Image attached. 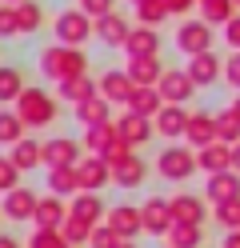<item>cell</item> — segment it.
I'll list each match as a JSON object with an SVG mask.
<instances>
[{
	"label": "cell",
	"mask_w": 240,
	"mask_h": 248,
	"mask_svg": "<svg viewBox=\"0 0 240 248\" xmlns=\"http://www.w3.org/2000/svg\"><path fill=\"white\" fill-rule=\"evenodd\" d=\"M24 72L16 68V64H0V104H16L20 100V92H24Z\"/></svg>",
	"instance_id": "d6a6232c"
},
{
	"label": "cell",
	"mask_w": 240,
	"mask_h": 248,
	"mask_svg": "<svg viewBox=\"0 0 240 248\" xmlns=\"http://www.w3.org/2000/svg\"><path fill=\"white\" fill-rule=\"evenodd\" d=\"M120 140V128H116V120H108V124H92V128H84V152H92V156H108V148Z\"/></svg>",
	"instance_id": "7402d4cb"
},
{
	"label": "cell",
	"mask_w": 240,
	"mask_h": 248,
	"mask_svg": "<svg viewBox=\"0 0 240 248\" xmlns=\"http://www.w3.org/2000/svg\"><path fill=\"white\" fill-rule=\"evenodd\" d=\"M112 232H116L120 240H136L140 232H144V216L136 204H116V208H108V220H104Z\"/></svg>",
	"instance_id": "7c38bea8"
},
{
	"label": "cell",
	"mask_w": 240,
	"mask_h": 248,
	"mask_svg": "<svg viewBox=\"0 0 240 248\" xmlns=\"http://www.w3.org/2000/svg\"><path fill=\"white\" fill-rule=\"evenodd\" d=\"M212 24L208 20H184L180 28H176V48H180L184 56H200V52H212Z\"/></svg>",
	"instance_id": "5b68a950"
},
{
	"label": "cell",
	"mask_w": 240,
	"mask_h": 248,
	"mask_svg": "<svg viewBox=\"0 0 240 248\" xmlns=\"http://www.w3.org/2000/svg\"><path fill=\"white\" fill-rule=\"evenodd\" d=\"M156 88H160V96H164V104H188L196 96V80L188 76V68H164Z\"/></svg>",
	"instance_id": "8992f818"
},
{
	"label": "cell",
	"mask_w": 240,
	"mask_h": 248,
	"mask_svg": "<svg viewBox=\"0 0 240 248\" xmlns=\"http://www.w3.org/2000/svg\"><path fill=\"white\" fill-rule=\"evenodd\" d=\"M0 4H24V0H0Z\"/></svg>",
	"instance_id": "db71d44e"
},
{
	"label": "cell",
	"mask_w": 240,
	"mask_h": 248,
	"mask_svg": "<svg viewBox=\"0 0 240 248\" xmlns=\"http://www.w3.org/2000/svg\"><path fill=\"white\" fill-rule=\"evenodd\" d=\"M88 248H120V236H116V232H112L108 224H96V232H92Z\"/></svg>",
	"instance_id": "7bdbcfd3"
},
{
	"label": "cell",
	"mask_w": 240,
	"mask_h": 248,
	"mask_svg": "<svg viewBox=\"0 0 240 248\" xmlns=\"http://www.w3.org/2000/svg\"><path fill=\"white\" fill-rule=\"evenodd\" d=\"M116 128H120V136L132 148H140V144H148L152 136H156V120L152 116H140V112H128L124 108V116H116Z\"/></svg>",
	"instance_id": "4fadbf2b"
},
{
	"label": "cell",
	"mask_w": 240,
	"mask_h": 248,
	"mask_svg": "<svg viewBox=\"0 0 240 248\" xmlns=\"http://www.w3.org/2000/svg\"><path fill=\"white\" fill-rule=\"evenodd\" d=\"M12 108L20 112V120L28 124V128H48V124L56 120V112H60L56 100L48 96L44 88H36V84H28V88L20 92V100H16Z\"/></svg>",
	"instance_id": "3957f363"
},
{
	"label": "cell",
	"mask_w": 240,
	"mask_h": 248,
	"mask_svg": "<svg viewBox=\"0 0 240 248\" xmlns=\"http://www.w3.org/2000/svg\"><path fill=\"white\" fill-rule=\"evenodd\" d=\"M140 4H148V0H132V8H140Z\"/></svg>",
	"instance_id": "11a10c76"
},
{
	"label": "cell",
	"mask_w": 240,
	"mask_h": 248,
	"mask_svg": "<svg viewBox=\"0 0 240 248\" xmlns=\"http://www.w3.org/2000/svg\"><path fill=\"white\" fill-rule=\"evenodd\" d=\"M224 80L240 92V52H228V56H224Z\"/></svg>",
	"instance_id": "f6af8a7d"
},
{
	"label": "cell",
	"mask_w": 240,
	"mask_h": 248,
	"mask_svg": "<svg viewBox=\"0 0 240 248\" xmlns=\"http://www.w3.org/2000/svg\"><path fill=\"white\" fill-rule=\"evenodd\" d=\"M128 32H132V24H128L120 12H108V16L96 20V40L108 44V48H124V44H128Z\"/></svg>",
	"instance_id": "44dd1931"
},
{
	"label": "cell",
	"mask_w": 240,
	"mask_h": 248,
	"mask_svg": "<svg viewBox=\"0 0 240 248\" xmlns=\"http://www.w3.org/2000/svg\"><path fill=\"white\" fill-rule=\"evenodd\" d=\"M224 40H228L232 52H240V16H232L228 24H224Z\"/></svg>",
	"instance_id": "7dc6e473"
},
{
	"label": "cell",
	"mask_w": 240,
	"mask_h": 248,
	"mask_svg": "<svg viewBox=\"0 0 240 248\" xmlns=\"http://www.w3.org/2000/svg\"><path fill=\"white\" fill-rule=\"evenodd\" d=\"M168 204H172V224H204V216H208L204 196H196V192H176V196H168Z\"/></svg>",
	"instance_id": "5bb4252c"
},
{
	"label": "cell",
	"mask_w": 240,
	"mask_h": 248,
	"mask_svg": "<svg viewBox=\"0 0 240 248\" xmlns=\"http://www.w3.org/2000/svg\"><path fill=\"white\" fill-rule=\"evenodd\" d=\"M52 32H56V44H68V48H84L88 40H96V20H92L80 4H76V8L56 12Z\"/></svg>",
	"instance_id": "7a4b0ae2"
},
{
	"label": "cell",
	"mask_w": 240,
	"mask_h": 248,
	"mask_svg": "<svg viewBox=\"0 0 240 248\" xmlns=\"http://www.w3.org/2000/svg\"><path fill=\"white\" fill-rule=\"evenodd\" d=\"M28 248H72V244L64 240L60 228H36V232L28 236Z\"/></svg>",
	"instance_id": "b9f144b4"
},
{
	"label": "cell",
	"mask_w": 240,
	"mask_h": 248,
	"mask_svg": "<svg viewBox=\"0 0 240 248\" xmlns=\"http://www.w3.org/2000/svg\"><path fill=\"white\" fill-rule=\"evenodd\" d=\"M68 212H72V216H80V220H88L92 228L108 220V208H104L100 192H76V196H72V204H68Z\"/></svg>",
	"instance_id": "cb8c5ba5"
},
{
	"label": "cell",
	"mask_w": 240,
	"mask_h": 248,
	"mask_svg": "<svg viewBox=\"0 0 240 248\" xmlns=\"http://www.w3.org/2000/svg\"><path fill=\"white\" fill-rule=\"evenodd\" d=\"M64 220H68V204H64V196H40L36 204V216H32V224L36 228H60Z\"/></svg>",
	"instance_id": "d4e9b609"
},
{
	"label": "cell",
	"mask_w": 240,
	"mask_h": 248,
	"mask_svg": "<svg viewBox=\"0 0 240 248\" xmlns=\"http://www.w3.org/2000/svg\"><path fill=\"white\" fill-rule=\"evenodd\" d=\"M36 68H40L52 84H64V80H72V76H84V72H88V56H84V48L48 44V48H40V56H36Z\"/></svg>",
	"instance_id": "6da1fadb"
},
{
	"label": "cell",
	"mask_w": 240,
	"mask_h": 248,
	"mask_svg": "<svg viewBox=\"0 0 240 248\" xmlns=\"http://www.w3.org/2000/svg\"><path fill=\"white\" fill-rule=\"evenodd\" d=\"M204 200H212V204H224V200H240V172L208 176V184H204Z\"/></svg>",
	"instance_id": "484cf974"
},
{
	"label": "cell",
	"mask_w": 240,
	"mask_h": 248,
	"mask_svg": "<svg viewBox=\"0 0 240 248\" xmlns=\"http://www.w3.org/2000/svg\"><path fill=\"white\" fill-rule=\"evenodd\" d=\"M216 140H220V132H216V116H208V112H192L188 132H184V144L200 152V148L216 144Z\"/></svg>",
	"instance_id": "d6986e66"
},
{
	"label": "cell",
	"mask_w": 240,
	"mask_h": 248,
	"mask_svg": "<svg viewBox=\"0 0 240 248\" xmlns=\"http://www.w3.org/2000/svg\"><path fill=\"white\" fill-rule=\"evenodd\" d=\"M60 232H64V240H68L72 248H80V244H88V240H92V232H96V228H92L88 220H80V216L68 212V220L60 224Z\"/></svg>",
	"instance_id": "8d00e7d4"
},
{
	"label": "cell",
	"mask_w": 240,
	"mask_h": 248,
	"mask_svg": "<svg viewBox=\"0 0 240 248\" xmlns=\"http://www.w3.org/2000/svg\"><path fill=\"white\" fill-rule=\"evenodd\" d=\"M196 12H200V20H208L212 28H216V24L224 28V24L236 16V4H232V0H200Z\"/></svg>",
	"instance_id": "d590c367"
},
{
	"label": "cell",
	"mask_w": 240,
	"mask_h": 248,
	"mask_svg": "<svg viewBox=\"0 0 240 248\" xmlns=\"http://www.w3.org/2000/svg\"><path fill=\"white\" fill-rule=\"evenodd\" d=\"M44 176H48V192H52V196L72 200V196L80 192V176H76V168H44Z\"/></svg>",
	"instance_id": "f546056e"
},
{
	"label": "cell",
	"mask_w": 240,
	"mask_h": 248,
	"mask_svg": "<svg viewBox=\"0 0 240 248\" xmlns=\"http://www.w3.org/2000/svg\"><path fill=\"white\" fill-rule=\"evenodd\" d=\"M120 248H140V244L136 240H120Z\"/></svg>",
	"instance_id": "f5cc1de1"
},
{
	"label": "cell",
	"mask_w": 240,
	"mask_h": 248,
	"mask_svg": "<svg viewBox=\"0 0 240 248\" xmlns=\"http://www.w3.org/2000/svg\"><path fill=\"white\" fill-rule=\"evenodd\" d=\"M132 92H136V84H132V76H128L124 68H108V72L100 76V96H104L108 104H124V108H128Z\"/></svg>",
	"instance_id": "9a60e30c"
},
{
	"label": "cell",
	"mask_w": 240,
	"mask_h": 248,
	"mask_svg": "<svg viewBox=\"0 0 240 248\" xmlns=\"http://www.w3.org/2000/svg\"><path fill=\"white\" fill-rule=\"evenodd\" d=\"M76 176H80V192H100L104 184H112V164L104 156L84 152V160L76 164Z\"/></svg>",
	"instance_id": "9c48e42d"
},
{
	"label": "cell",
	"mask_w": 240,
	"mask_h": 248,
	"mask_svg": "<svg viewBox=\"0 0 240 248\" xmlns=\"http://www.w3.org/2000/svg\"><path fill=\"white\" fill-rule=\"evenodd\" d=\"M164 244L168 248H200L204 244V224H172Z\"/></svg>",
	"instance_id": "836d02e7"
},
{
	"label": "cell",
	"mask_w": 240,
	"mask_h": 248,
	"mask_svg": "<svg viewBox=\"0 0 240 248\" xmlns=\"http://www.w3.org/2000/svg\"><path fill=\"white\" fill-rule=\"evenodd\" d=\"M216 132L224 144H240V116L232 112V108H224V112H216Z\"/></svg>",
	"instance_id": "ab89813d"
},
{
	"label": "cell",
	"mask_w": 240,
	"mask_h": 248,
	"mask_svg": "<svg viewBox=\"0 0 240 248\" xmlns=\"http://www.w3.org/2000/svg\"><path fill=\"white\" fill-rule=\"evenodd\" d=\"M56 92H60V100L64 104H84V100H92V96H100V80H92V76L84 72V76H72V80H64V84H56Z\"/></svg>",
	"instance_id": "603a6c76"
},
{
	"label": "cell",
	"mask_w": 240,
	"mask_h": 248,
	"mask_svg": "<svg viewBox=\"0 0 240 248\" xmlns=\"http://www.w3.org/2000/svg\"><path fill=\"white\" fill-rule=\"evenodd\" d=\"M144 176H148V164H144L136 152L124 156L120 164H112V184H120V188H140Z\"/></svg>",
	"instance_id": "4316f807"
},
{
	"label": "cell",
	"mask_w": 240,
	"mask_h": 248,
	"mask_svg": "<svg viewBox=\"0 0 240 248\" xmlns=\"http://www.w3.org/2000/svg\"><path fill=\"white\" fill-rule=\"evenodd\" d=\"M0 248H24L16 236H8V232H0Z\"/></svg>",
	"instance_id": "681fc988"
},
{
	"label": "cell",
	"mask_w": 240,
	"mask_h": 248,
	"mask_svg": "<svg viewBox=\"0 0 240 248\" xmlns=\"http://www.w3.org/2000/svg\"><path fill=\"white\" fill-rule=\"evenodd\" d=\"M172 16H188V12H196L200 8V0H164Z\"/></svg>",
	"instance_id": "bcb514c9"
},
{
	"label": "cell",
	"mask_w": 240,
	"mask_h": 248,
	"mask_svg": "<svg viewBox=\"0 0 240 248\" xmlns=\"http://www.w3.org/2000/svg\"><path fill=\"white\" fill-rule=\"evenodd\" d=\"M140 216H144V236H160V240L168 236V228H172V204H168V196H148L140 204Z\"/></svg>",
	"instance_id": "52a82bcc"
},
{
	"label": "cell",
	"mask_w": 240,
	"mask_h": 248,
	"mask_svg": "<svg viewBox=\"0 0 240 248\" xmlns=\"http://www.w3.org/2000/svg\"><path fill=\"white\" fill-rule=\"evenodd\" d=\"M168 16H172V12H168L164 0H148V4H140V8H136V20H140V24H148V28H160Z\"/></svg>",
	"instance_id": "f35d334b"
},
{
	"label": "cell",
	"mask_w": 240,
	"mask_h": 248,
	"mask_svg": "<svg viewBox=\"0 0 240 248\" xmlns=\"http://www.w3.org/2000/svg\"><path fill=\"white\" fill-rule=\"evenodd\" d=\"M72 116L84 124V128H92V124H108V120H112V104H108L104 96H92V100H84V104H76Z\"/></svg>",
	"instance_id": "1f68e13d"
},
{
	"label": "cell",
	"mask_w": 240,
	"mask_h": 248,
	"mask_svg": "<svg viewBox=\"0 0 240 248\" xmlns=\"http://www.w3.org/2000/svg\"><path fill=\"white\" fill-rule=\"evenodd\" d=\"M160 108H164V96H160V88H136L132 100H128V112H140V116H160Z\"/></svg>",
	"instance_id": "e575fe53"
},
{
	"label": "cell",
	"mask_w": 240,
	"mask_h": 248,
	"mask_svg": "<svg viewBox=\"0 0 240 248\" xmlns=\"http://www.w3.org/2000/svg\"><path fill=\"white\" fill-rule=\"evenodd\" d=\"M232 4H236V12H240V0H232Z\"/></svg>",
	"instance_id": "9f6ffc18"
},
{
	"label": "cell",
	"mask_w": 240,
	"mask_h": 248,
	"mask_svg": "<svg viewBox=\"0 0 240 248\" xmlns=\"http://www.w3.org/2000/svg\"><path fill=\"white\" fill-rule=\"evenodd\" d=\"M124 72L132 76L136 88H156L160 76H164V64H160V56H128Z\"/></svg>",
	"instance_id": "e0dca14e"
},
{
	"label": "cell",
	"mask_w": 240,
	"mask_h": 248,
	"mask_svg": "<svg viewBox=\"0 0 240 248\" xmlns=\"http://www.w3.org/2000/svg\"><path fill=\"white\" fill-rule=\"evenodd\" d=\"M164 248H168V244H164Z\"/></svg>",
	"instance_id": "6f0895ef"
},
{
	"label": "cell",
	"mask_w": 240,
	"mask_h": 248,
	"mask_svg": "<svg viewBox=\"0 0 240 248\" xmlns=\"http://www.w3.org/2000/svg\"><path fill=\"white\" fill-rule=\"evenodd\" d=\"M80 8H84L92 20H100V16H108V12H116V0H80Z\"/></svg>",
	"instance_id": "ee69618b"
},
{
	"label": "cell",
	"mask_w": 240,
	"mask_h": 248,
	"mask_svg": "<svg viewBox=\"0 0 240 248\" xmlns=\"http://www.w3.org/2000/svg\"><path fill=\"white\" fill-rule=\"evenodd\" d=\"M188 120H192V112H188L184 104H164V108H160V116H156V136L176 140V136L188 132Z\"/></svg>",
	"instance_id": "ac0fdd59"
},
{
	"label": "cell",
	"mask_w": 240,
	"mask_h": 248,
	"mask_svg": "<svg viewBox=\"0 0 240 248\" xmlns=\"http://www.w3.org/2000/svg\"><path fill=\"white\" fill-rule=\"evenodd\" d=\"M188 76L196 80V88H212L216 80H224V56L216 52H200V56H188Z\"/></svg>",
	"instance_id": "8fae6325"
},
{
	"label": "cell",
	"mask_w": 240,
	"mask_h": 248,
	"mask_svg": "<svg viewBox=\"0 0 240 248\" xmlns=\"http://www.w3.org/2000/svg\"><path fill=\"white\" fill-rule=\"evenodd\" d=\"M8 156L16 160V168H20V172H28V168H44V144L32 140V136H24L20 144L8 148Z\"/></svg>",
	"instance_id": "f1b7e54d"
},
{
	"label": "cell",
	"mask_w": 240,
	"mask_h": 248,
	"mask_svg": "<svg viewBox=\"0 0 240 248\" xmlns=\"http://www.w3.org/2000/svg\"><path fill=\"white\" fill-rule=\"evenodd\" d=\"M196 164H200V172H204V176L236 172V168H232V144H224V140H216V144H208V148H200V152H196Z\"/></svg>",
	"instance_id": "2e32d148"
},
{
	"label": "cell",
	"mask_w": 240,
	"mask_h": 248,
	"mask_svg": "<svg viewBox=\"0 0 240 248\" xmlns=\"http://www.w3.org/2000/svg\"><path fill=\"white\" fill-rule=\"evenodd\" d=\"M12 24H16V36H36L44 28V4H40V0L12 4Z\"/></svg>",
	"instance_id": "ffe728a7"
},
{
	"label": "cell",
	"mask_w": 240,
	"mask_h": 248,
	"mask_svg": "<svg viewBox=\"0 0 240 248\" xmlns=\"http://www.w3.org/2000/svg\"><path fill=\"white\" fill-rule=\"evenodd\" d=\"M156 172L164 176V180H188L192 172H200V164H196V148H188V144H168V148H160V156H156Z\"/></svg>",
	"instance_id": "277c9868"
},
{
	"label": "cell",
	"mask_w": 240,
	"mask_h": 248,
	"mask_svg": "<svg viewBox=\"0 0 240 248\" xmlns=\"http://www.w3.org/2000/svg\"><path fill=\"white\" fill-rule=\"evenodd\" d=\"M212 220L224 232H236L240 228V200H224V204H212Z\"/></svg>",
	"instance_id": "74e56055"
},
{
	"label": "cell",
	"mask_w": 240,
	"mask_h": 248,
	"mask_svg": "<svg viewBox=\"0 0 240 248\" xmlns=\"http://www.w3.org/2000/svg\"><path fill=\"white\" fill-rule=\"evenodd\" d=\"M20 168H16V160L8 156V152H0V196L12 192V188H20Z\"/></svg>",
	"instance_id": "60d3db41"
},
{
	"label": "cell",
	"mask_w": 240,
	"mask_h": 248,
	"mask_svg": "<svg viewBox=\"0 0 240 248\" xmlns=\"http://www.w3.org/2000/svg\"><path fill=\"white\" fill-rule=\"evenodd\" d=\"M232 168L240 172V144H232Z\"/></svg>",
	"instance_id": "f907efd6"
},
{
	"label": "cell",
	"mask_w": 240,
	"mask_h": 248,
	"mask_svg": "<svg viewBox=\"0 0 240 248\" xmlns=\"http://www.w3.org/2000/svg\"><path fill=\"white\" fill-rule=\"evenodd\" d=\"M228 108H232V112H236V116H240V92H236V100H232V104H228Z\"/></svg>",
	"instance_id": "816d5d0a"
},
{
	"label": "cell",
	"mask_w": 240,
	"mask_h": 248,
	"mask_svg": "<svg viewBox=\"0 0 240 248\" xmlns=\"http://www.w3.org/2000/svg\"><path fill=\"white\" fill-rule=\"evenodd\" d=\"M128 56H160V32L148 24H136L132 32H128V44H124Z\"/></svg>",
	"instance_id": "83f0119b"
},
{
	"label": "cell",
	"mask_w": 240,
	"mask_h": 248,
	"mask_svg": "<svg viewBox=\"0 0 240 248\" xmlns=\"http://www.w3.org/2000/svg\"><path fill=\"white\" fill-rule=\"evenodd\" d=\"M80 160V144L72 136H48L44 140V168H76Z\"/></svg>",
	"instance_id": "30bf717a"
},
{
	"label": "cell",
	"mask_w": 240,
	"mask_h": 248,
	"mask_svg": "<svg viewBox=\"0 0 240 248\" xmlns=\"http://www.w3.org/2000/svg\"><path fill=\"white\" fill-rule=\"evenodd\" d=\"M36 204H40V196L20 184V188H12V192L0 196V216L20 224V220H32V216H36Z\"/></svg>",
	"instance_id": "ba28073f"
},
{
	"label": "cell",
	"mask_w": 240,
	"mask_h": 248,
	"mask_svg": "<svg viewBox=\"0 0 240 248\" xmlns=\"http://www.w3.org/2000/svg\"><path fill=\"white\" fill-rule=\"evenodd\" d=\"M220 248H240V228H236V232H224V240H220Z\"/></svg>",
	"instance_id": "c3c4849f"
},
{
	"label": "cell",
	"mask_w": 240,
	"mask_h": 248,
	"mask_svg": "<svg viewBox=\"0 0 240 248\" xmlns=\"http://www.w3.org/2000/svg\"><path fill=\"white\" fill-rule=\"evenodd\" d=\"M28 136V124L20 120L16 108H0V148H12Z\"/></svg>",
	"instance_id": "4dcf8cb0"
}]
</instances>
